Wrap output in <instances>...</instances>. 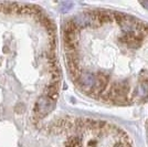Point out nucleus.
<instances>
[{
	"instance_id": "obj_1",
	"label": "nucleus",
	"mask_w": 148,
	"mask_h": 147,
	"mask_svg": "<svg viewBox=\"0 0 148 147\" xmlns=\"http://www.w3.org/2000/svg\"><path fill=\"white\" fill-rule=\"evenodd\" d=\"M140 3H142V6L144 7V8L148 9V1H145V2H140Z\"/></svg>"
}]
</instances>
